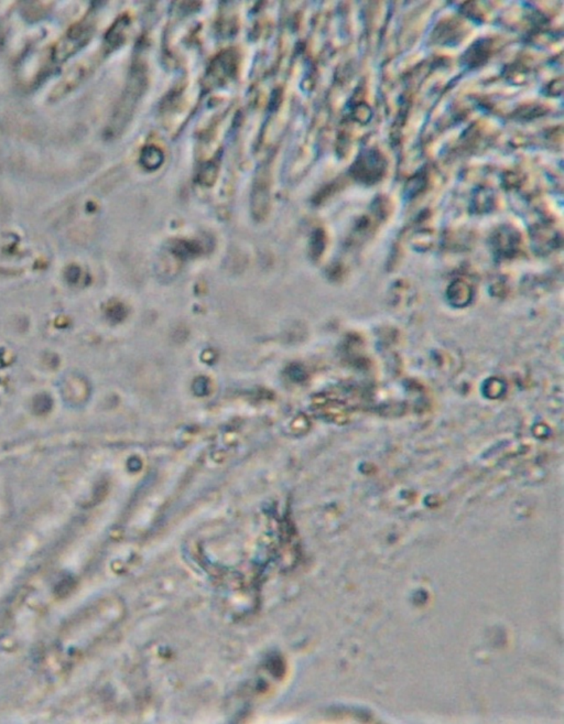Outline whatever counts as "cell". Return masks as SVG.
Returning <instances> with one entry per match:
<instances>
[{"mask_svg": "<svg viewBox=\"0 0 564 724\" xmlns=\"http://www.w3.org/2000/svg\"><path fill=\"white\" fill-rule=\"evenodd\" d=\"M147 84V71L142 63L136 62L132 67L128 79L127 87L120 98V104L114 115L112 128L114 132H120L122 127L130 122V117L134 114V108L140 97L144 94Z\"/></svg>", "mask_w": 564, "mask_h": 724, "instance_id": "1", "label": "cell"}, {"mask_svg": "<svg viewBox=\"0 0 564 724\" xmlns=\"http://www.w3.org/2000/svg\"><path fill=\"white\" fill-rule=\"evenodd\" d=\"M270 178H269L268 169H260L258 176L254 182L253 188V212L258 220H263L268 212L269 202H270Z\"/></svg>", "mask_w": 564, "mask_h": 724, "instance_id": "2", "label": "cell"}, {"mask_svg": "<svg viewBox=\"0 0 564 724\" xmlns=\"http://www.w3.org/2000/svg\"><path fill=\"white\" fill-rule=\"evenodd\" d=\"M90 26L83 27L82 25H79L77 27L73 28L70 33H69V35H65L64 39L61 41V45H57V51H55V59L57 61H64L65 59L72 55L77 49H80L82 45L86 43L87 39H90Z\"/></svg>", "mask_w": 564, "mask_h": 724, "instance_id": "3", "label": "cell"}, {"mask_svg": "<svg viewBox=\"0 0 564 724\" xmlns=\"http://www.w3.org/2000/svg\"><path fill=\"white\" fill-rule=\"evenodd\" d=\"M471 293L472 291H471L470 287L468 285H465L464 283H461V281H456L451 288V290L449 291V298H452V301H459V302L464 301V302H466V301L470 300Z\"/></svg>", "mask_w": 564, "mask_h": 724, "instance_id": "4", "label": "cell"}, {"mask_svg": "<svg viewBox=\"0 0 564 724\" xmlns=\"http://www.w3.org/2000/svg\"><path fill=\"white\" fill-rule=\"evenodd\" d=\"M142 162H144V166H147V168L156 169L161 164L162 154L158 149L151 148L150 150L144 152Z\"/></svg>", "mask_w": 564, "mask_h": 724, "instance_id": "5", "label": "cell"}]
</instances>
